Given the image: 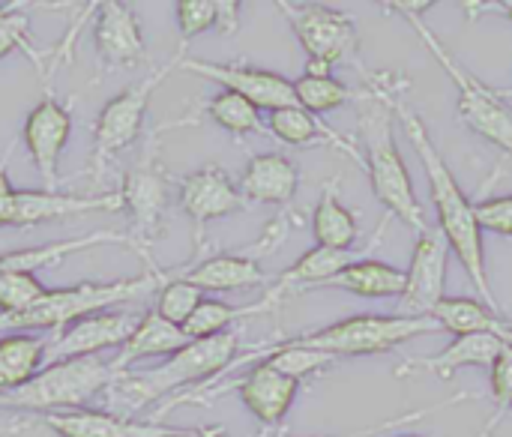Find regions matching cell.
I'll return each instance as SVG.
<instances>
[{"instance_id":"6da1fadb","label":"cell","mask_w":512,"mask_h":437,"mask_svg":"<svg viewBox=\"0 0 512 437\" xmlns=\"http://www.w3.org/2000/svg\"><path fill=\"white\" fill-rule=\"evenodd\" d=\"M393 111H396V120L405 132V138L411 141L414 153L420 156L423 162V171H426V180H429V195H432V204H435V213H438V231L444 234L450 252L459 258V264L465 267L468 279L474 282L480 300L492 309L501 312L498 300H495V291H492V279H489V264H486V243H483V231L477 225V213H474V201L462 192L453 168L447 165V159L441 156L438 144L432 141L429 135V126L426 120L420 117V111H414L408 102H405V87L396 90L393 96Z\"/></svg>"},{"instance_id":"7a4b0ae2","label":"cell","mask_w":512,"mask_h":437,"mask_svg":"<svg viewBox=\"0 0 512 437\" xmlns=\"http://www.w3.org/2000/svg\"><path fill=\"white\" fill-rule=\"evenodd\" d=\"M399 84L390 72L366 75V84L354 93L357 102V132L363 141L360 165L369 174L375 198L387 207L390 216H396L402 225L417 231H429L423 204L414 192L411 171L396 147V111L393 96Z\"/></svg>"},{"instance_id":"3957f363","label":"cell","mask_w":512,"mask_h":437,"mask_svg":"<svg viewBox=\"0 0 512 437\" xmlns=\"http://www.w3.org/2000/svg\"><path fill=\"white\" fill-rule=\"evenodd\" d=\"M237 354H240L237 330L210 339H195L144 375H129V372L120 375L105 393L108 405L114 408L117 417L135 420V414H141L144 408H150L165 396H177L186 387L195 390L207 387L213 378L225 375L234 366Z\"/></svg>"},{"instance_id":"277c9868","label":"cell","mask_w":512,"mask_h":437,"mask_svg":"<svg viewBox=\"0 0 512 437\" xmlns=\"http://www.w3.org/2000/svg\"><path fill=\"white\" fill-rule=\"evenodd\" d=\"M189 270V264L171 267V270H147L141 276L132 279H117V282H78L72 288H48L42 300H36L27 312L21 315H0V336L9 333H48L57 336L63 333L69 324L96 315V312H108V309H120L126 303H135L147 294H156L162 285H168L171 279L183 276Z\"/></svg>"},{"instance_id":"5b68a950","label":"cell","mask_w":512,"mask_h":437,"mask_svg":"<svg viewBox=\"0 0 512 437\" xmlns=\"http://www.w3.org/2000/svg\"><path fill=\"white\" fill-rule=\"evenodd\" d=\"M390 9H399L405 15V21L414 27V33L423 39V45L432 51V57L438 60V66L450 75V81L456 84V111L462 117V123L477 132L480 138H486L489 144H495L504 156L512 159V108L489 87L483 84L474 72H468L453 51L441 42V36L423 21L420 9H426V3H390Z\"/></svg>"},{"instance_id":"8992f818","label":"cell","mask_w":512,"mask_h":437,"mask_svg":"<svg viewBox=\"0 0 512 437\" xmlns=\"http://www.w3.org/2000/svg\"><path fill=\"white\" fill-rule=\"evenodd\" d=\"M444 333L435 318H405V315H351L321 330H309L288 339H273L282 348H303L315 354L339 357H372L390 354L420 336Z\"/></svg>"},{"instance_id":"52a82bcc","label":"cell","mask_w":512,"mask_h":437,"mask_svg":"<svg viewBox=\"0 0 512 437\" xmlns=\"http://www.w3.org/2000/svg\"><path fill=\"white\" fill-rule=\"evenodd\" d=\"M117 378L120 375L114 372L111 360H102V357L51 363L36 378H30L24 387L0 393V408L27 411V414H39V417L54 414V411L87 408L96 396H105Z\"/></svg>"},{"instance_id":"ba28073f","label":"cell","mask_w":512,"mask_h":437,"mask_svg":"<svg viewBox=\"0 0 512 437\" xmlns=\"http://www.w3.org/2000/svg\"><path fill=\"white\" fill-rule=\"evenodd\" d=\"M159 132L162 126L147 135L144 150L129 165L120 189V204L129 216V228H126L129 249L147 264V270H156V264L150 261V249L162 237L165 216H168V195H171V177L159 156Z\"/></svg>"},{"instance_id":"9c48e42d","label":"cell","mask_w":512,"mask_h":437,"mask_svg":"<svg viewBox=\"0 0 512 437\" xmlns=\"http://www.w3.org/2000/svg\"><path fill=\"white\" fill-rule=\"evenodd\" d=\"M276 9L291 24L297 42L303 45L309 63V75H333L336 66L354 63L360 54V33L348 12L327 6V3H285L279 0Z\"/></svg>"},{"instance_id":"30bf717a","label":"cell","mask_w":512,"mask_h":437,"mask_svg":"<svg viewBox=\"0 0 512 437\" xmlns=\"http://www.w3.org/2000/svg\"><path fill=\"white\" fill-rule=\"evenodd\" d=\"M180 57V54H177ZM177 57L168 66L153 69L144 81L126 87L123 93H117L114 99L105 102V108L99 111V117L93 120V168L96 174L105 171V165L126 150L129 144H135L144 132V117L150 108L153 93L159 90V84L177 69Z\"/></svg>"},{"instance_id":"8fae6325","label":"cell","mask_w":512,"mask_h":437,"mask_svg":"<svg viewBox=\"0 0 512 437\" xmlns=\"http://www.w3.org/2000/svg\"><path fill=\"white\" fill-rule=\"evenodd\" d=\"M177 69L201 75V78L219 84L222 90L243 96L258 111L273 114L279 108L297 105L294 102V81L279 75V72H270V69H258V66H249V63H216V60L186 57L183 48H180V57H177Z\"/></svg>"},{"instance_id":"7c38bea8","label":"cell","mask_w":512,"mask_h":437,"mask_svg":"<svg viewBox=\"0 0 512 437\" xmlns=\"http://www.w3.org/2000/svg\"><path fill=\"white\" fill-rule=\"evenodd\" d=\"M144 312L135 309H108L87 315L75 324H69L63 333L51 336L48 351H45V366L51 363H66V360H81V357H99L108 348H123L126 339L135 333L141 324Z\"/></svg>"},{"instance_id":"4fadbf2b","label":"cell","mask_w":512,"mask_h":437,"mask_svg":"<svg viewBox=\"0 0 512 437\" xmlns=\"http://www.w3.org/2000/svg\"><path fill=\"white\" fill-rule=\"evenodd\" d=\"M246 201L240 195V186L231 180V174L219 165H201L198 171L180 177V210L192 222V252L201 255L204 249V231L213 219H225L237 210H243Z\"/></svg>"},{"instance_id":"5bb4252c","label":"cell","mask_w":512,"mask_h":437,"mask_svg":"<svg viewBox=\"0 0 512 437\" xmlns=\"http://www.w3.org/2000/svg\"><path fill=\"white\" fill-rule=\"evenodd\" d=\"M447 261L450 246L438 228H429L417 237L411 267L405 270V294L399 297V315L429 318L444 300L447 288Z\"/></svg>"},{"instance_id":"9a60e30c","label":"cell","mask_w":512,"mask_h":437,"mask_svg":"<svg viewBox=\"0 0 512 437\" xmlns=\"http://www.w3.org/2000/svg\"><path fill=\"white\" fill-rule=\"evenodd\" d=\"M72 135V114L69 108L48 90L42 99L30 108L24 126H21V141L30 153L33 168L45 180L48 192H57L60 183V156L69 144Z\"/></svg>"},{"instance_id":"2e32d148","label":"cell","mask_w":512,"mask_h":437,"mask_svg":"<svg viewBox=\"0 0 512 437\" xmlns=\"http://www.w3.org/2000/svg\"><path fill=\"white\" fill-rule=\"evenodd\" d=\"M123 210L120 192H99V195H66L48 189H15L6 228H36L42 222H57L84 213H117Z\"/></svg>"},{"instance_id":"e0dca14e","label":"cell","mask_w":512,"mask_h":437,"mask_svg":"<svg viewBox=\"0 0 512 437\" xmlns=\"http://www.w3.org/2000/svg\"><path fill=\"white\" fill-rule=\"evenodd\" d=\"M93 48L105 69H135L147 60L144 30L129 3L105 0L96 6Z\"/></svg>"},{"instance_id":"ac0fdd59","label":"cell","mask_w":512,"mask_h":437,"mask_svg":"<svg viewBox=\"0 0 512 437\" xmlns=\"http://www.w3.org/2000/svg\"><path fill=\"white\" fill-rule=\"evenodd\" d=\"M39 423L60 437H165L177 429L150 423V420H126L111 411L75 408V411H54L42 414Z\"/></svg>"},{"instance_id":"d6986e66","label":"cell","mask_w":512,"mask_h":437,"mask_svg":"<svg viewBox=\"0 0 512 437\" xmlns=\"http://www.w3.org/2000/svg\"><path fill=\"white\" fill-rule=\"evenodd\" d=\"M240 195L246 204H282L288 207L300 186V168L282 153H258L240 174Z\"/></svg>"},{"instance_id":"ffe728a7","label":"cell","mask_w":512,"mask_h":437,"mask_svg":"<svg viewBox=\"0 0 512 437\" xmlns=\"http://www.w3.org/2000/svg\"><path fill=\"white\" fill-rule=\"evenodd\" d=\"M348 252H336V249H309L303 252L288 270H282L276 276V282L267 285L264 291V303L270 312H276L288 297H297V294H306V291H318L330 276H336L345 264H348Z\"/></svg>"},{"instance_id":"44dd1931","label":"cell","mask_w":512,"mask_h":437,"mask_svg":"<svg viewBox=\"0 0 512 437\" xmlns=\"http://www.w3.org/2000/svg\"><path fill=\"white\" fill-rule=\"evenodd\" d=\"M183 279L189 285H195L201 294L204 291H213V294L249 291V288H261V285L267 288V273L261 270V261L246 255L243 249L192 261Z\"/></svg>"},{"instance_id":"7402d4cb","label":"cell","mask_w":512,"mask_h":437,"mask_svg":"<svg viewBox=\"0 0 512 437\" xmlns=\"http://www.w3.org/2000/svg\"><path fill=\"white\" fill-rule=\"evenodd\" d=\"M507 342L495 339V336H453V342L432 354V357H411L399 366V375H435V378H453L459 369H492V363L498 360L501 348Z\"/></svg>"},{"instance_id":"603a6c76","label":"cell","mask_w":512,"mask_h":437,"mask_svg":"<svg viewBox=\"0 0 512 437\" xmlns=\"http://www.w3.org/2000/svg\"><path fill=\"white\" fill-rule=\"evenodd\" d=\"M267 135H273L276 141H282L288 147H336L345 156H351L357 165L363 162L360 147L351 138L339 135L333 126H327L321 117L309 114L300 105H288V108L273 111L267 117Z\"/></svg>"},{"instance_id":"cb8c5ba5","label":"cell","mask_w":512,"mask_h":437,"mask_svg":"<svg viewBox=\"0 0 512 437\" xmlns=\"http://www.w3.org/2000/svg\"><path fill=\"white\" fill-rule=\"evenodd\" d=\"M96 246H129L126 231H90L81 237H69V240H54L45 246H33V249H12L6 255H0V276L6 273H36L42 267H51L69 255L96 249Z\"/></svg>"},{"instance_id":"d4e9b609","label":"cell","mask_w":512,"mask_h":437,"mask_svg":"<svg viewBox=\"0 0 512 437\" xmlns=\"http://www.w3.org/2000/svg\"><path fill=\"white\" fill-rule=\"evenodd\" d=\"M453 336H495L512 345V324L492 306L474 297H444L429 315Z\"/></svg>"},{"instance_id":"484cf974","label":"cell","mask_w":512,"mask_h":437,"mask_svg":"<svg viewBox=\"0 0 512 437\" xmlns=\"http://www.w3.org/2000/svg\"><path fill=\"white\" fill-rule=\"evenodd\" d=\"M186 345H189L186 333H183L180 327L168 324L165 318H159V315L150 309V312H144L141 324H138L135 333L126 339V345L117 351V357L111 360V366H114L117 375H126L129 366H135V363H141V360H156V357H165V360H168L171 354H177V351L186 348Z\"/></svg>"},{"instance_id":"4316f807","label":"cell","mask_w":512,"mask_h":437,"mask_svg":"<svg viewBox=\"0 0 512 437\" xmlns=\"http://www.w3.org/2000/svg\"><path fill=\"white\" fill-rule=\"evenodd\" d=\"M321 288L348 291V294L366 297V300H393V297L399 300L405 294V270H399V267H393L387 261H375V258L348 261Z\"/></svg>"},{"instance_id":"83f0119b","label":"cell","mask_w":512,"mask_h":437,"mask_svg":"<svg viewBox=\"0 0 512 437\" xmlns=\"http://www.w3.org/2000/svg\"><path fill=\"white\" fill-rule=\"evenodd\" d=\"M312 237H315V246L336 249V252H348L360 237L357 213L348 204H342L336 177L327 180L321 189V198L312 213Z\"/></svg>"},{"instance_id":"f1b7e54d","label":"cell","mask_w":512,"mask_h":437,"mask_svg":"<svg viewBox=\"0 0 512 437\" xmlns=\"http://www.w3.org/2000/svg\"><path fill=\"white\" fill-rule=\"evenodd\" d=\"M51 336L36 333H9L0 336V393L24 387L45 369V351Z\"/></svg>"},{"instance_id":"f546056e","label":"cell","mask_w":512,"mask_h":437,"mask_svg":"<svg viewBox=\"0 0 512 437\" xmlns=\"http://www.w3.org/2000/svg\"><path fill=\"white\" fill-rule=\"evenodd\" d=\"M258 315H273L264 300L249 303V306H231L225 300H207L204 297L198 303V309L192 312V318L183 324V333H186L189 342L210 339V336H219V333H231L234 324H240L246 318H258Z\"/></svg>"},{"instance_id":"4dcf8cb0","label":"cell","mask_w":512,"mask_h":437,"mask_svg":"<svg viewBox=\"0 0 512 437\" xmlns=\"http://www.w3.org/2000/svg\"><path fill=\"white\" fill-rule=\"evenodd\" d=\"M294 102L300 108H306L309 114L321 117V114L339 111L342 105L354 102V90L348 84H342L336 75L303 72L300 78H294Z\"/></svg>"},{"instance_id":"1f68e13d","label":"cell","mask_w":512,"mask_h":437,"mask_svg":"<svg viewBox=\"0 0 512 437\" xmlns=\"http://www.w3.org/2000/svg\"><path fill=\"white\" fill-rule=\"evenodd\" d=\"M207 114L216 126H222L225 132L243 138V135H264V120H261V111L246 102L243 96L237 93H228V90H219L213 99H207Z\"/></svg>"},{"instance_id":"d6a6232c","label":"cell","mask_w":512,"mask_h":437,"mask_svg":"<svg viewBox=\"0 0 512 437\" xmlns=\"http://www.w3.org/2000/svg\"><path fill=\"white\" fill-rule=\"evenodd\" d=\"M186 276V273H183ZM183 276H177V279H171L168 285H162L159 291H156V315L159 318H165L168 324H174V327H180L183 330V324L192 318V312L198 309V303L204 300V294L195 288V285H189Z\"/></svg>"},{"instance_id":"836d02e7","label":"cell","mask_w":512,"mask_h":437,"mask_svg":"<svg viewBox=\"0 0 512 437\" xmlns=\"http://www.w3.org/2000/svg\"><path fill=\"white\" fill-rule=\"evenodd\" d=\"M45 285L36 279V273H6L0 276V315H21L36 300L45 297Z\"/></svg>"},{"instance_id":"e575fe53","label":"cell","mask_w":512,"mask_h":437,"mask_svg":"<svg viewBox=\"0 0 512 437\" xmlns=\"http://www.w3.org/2000/svg\"><path fill=\"white\" fill-rule=\"evenodd\" d=\"M12 51H24L30 63L42 72V51L33 48L30 39V18L27 12L18 9H0V60L9 57Z\"/></svg>"},{"instance_id":"d590c367","label":"cell","mask_w":512,"mask_h":437,"mask_svg":"<svg viewBox=\"0 0 512 437\" xmlns=\"http://www.w3.org/2000/svg\"><path fill=\"white\" fill-rule=\"evenodd\" d=\"M489 378H492V405H495V411H492V420L483 429V437L492 435L498 429V423L504 420V414L512 411V345L501 348L498 360L489 369Z\"/></svg>"},{"instance_id":"8d00e7d4","label":"cell","mask_w":512,"mask_h":437,"mask_svg":"<svg viewBox=\"0 0 512 437\" xmlns=\"http://www.w3.org/2000/svg\"><path fill=\"white\" fill-rule=\"evenodd\" d=\"M174 15L183 42H189L216 27V0H180L174 6Z\"/></svg>"},{"instance_id":"74e56055","label":"cell","mask_w":512,"mask_h":437,"mask_svg":"<svg viewBox=\"0 0 512 437\" xmlns=\"http://www.w3.org/2000/svg\"><path fill=\"white\" fill-rule=\"evenodd\" d=\"M480 231H492L501 237H512V195H498L474 204Z\"/></svg>"},{"instance_id":"f35d334b","label":"cell","mask_w":512,"mask_h":437,"mask_svg":"<svg viewBox=\"0 0 512 437\" xmlns=\"http://www.w3.org/2000/svg\"><path fill=\"white\" fill-rule=\"evenodd\" d=\"M468 396H453V399H447L444 405H432V408H420V411H408V414H402V417H396V420H387V423H381V426H372V429H360V432H351V435H336V437H375L381 435V432H390V429H396V426H405V423H414V420H423V417H429V414H435V411H444V408H453V405H459V402H465Z\"/></svg>"},{"instance_id":"ab89813d","label":"cell","mask_w":512,"mask_h":437,"mask_svg":"<svg viewBox=\"0 0 512 437\" xmlns=\"http://www.w3.org/2000/svg\"><path fill=\"white\" fill-rule=\"evenodd\" d=\"M240 9L237 0H216V30L222 36H231L240 27Z\"/></svg>"},{"instance_id":"60d3db41","label":"cell","mask_w":512,"mask_h":437,"mask_svg":"<svg viewBox=\"0 0 512 437\" xmlns=\"http://www.w3.org/2000/svg\"><path fill=\"white\" fill-rule=\"evenodd\" d=\"M165 437H222V432H210V429H201V432H192V429H177Z\"/></svg>"},{"instance_id":"b9f144b4","label":"cell","mask_w":512,"mask_h":437,"mask_svg":"<svg viewBox=\"0 0 512 437\" xmlns=\"http://www.w3.org/2000/svg\"><path fill=\"white\" fill-rule=\"evenodd\" d=\"M495 6H498V9H501V12H504V15H507V18H510V21H512V0H504V3H495Z\"/></svg>"},{"instance_id":"7bdbcfd3","label":"cell","mask_w":512,"mask_h":437,"mask_svg":"<svg viewBox=\"0 0 512 437\" xmlns=\"http://www.w3.org/2000/svg\"><path fill=\"white\" fill-rule=\"evenodd\" d=\"M399 437H420V435H399Z\"/></svg>"}]
</instances>
